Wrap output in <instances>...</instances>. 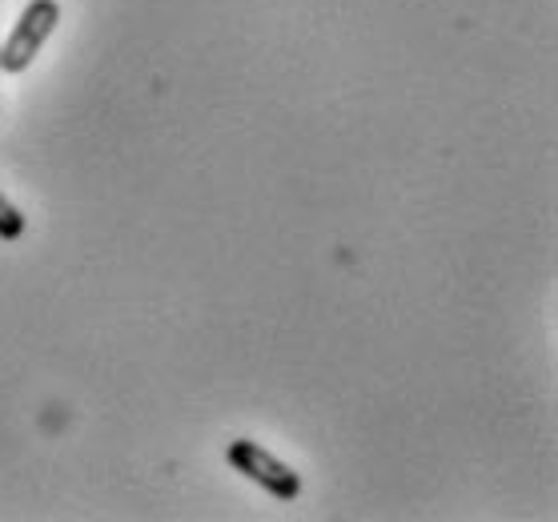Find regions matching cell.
<instances>
[{
	"label": "cell",
	"instance_id": "1",
	"mask_svg": "<svg viewBox=\"0 0 558 522\" xmlns=\"http://www.w3.org/2000/svg\"><path fill=\"white\" fill-rule=\"evenodd\" d=\"M57 25H61V4L57 0H33L25 13H21L16 28L9 33L4 49H0V69L4 73H25L28 64H33V57L45 49V40L52 37Z\"/></svg>",
	"mask_w": 558,
	"mask_h": 522
},
{
	"label": "cell",
	"instance_id": "2",
	"mask_svg": "<svg viewBox=\"0 0 558 522\" xmlns=\"http://www.w3.org/2000/svg\"><path fill=\"white\" fill-rule=\"evenodd\" d=\"M226 454H229V466H233V471L245 474V478H254L262 490H269V495L281 498V502H290V498L302 495V478H298V471L286 466L278 454H269L266 446H257L254 438L229 442Z\"/></svg>",
	"mask_w": 558,
	"mask_h": 522
},
{
	"label": "cell",
	"instance_id": "3",
	"mask_svg": "<svg viewBox=\"0 0 558 522\" xmlns=\"http://www.w3.org/2000/svg\"><path fill=\"white\" fill-rule=\"evenodd\" d=\"M21 233H25V217H21V209H16L4 193H0V238H4V242H16Z\"/></svg>",
	"mask_w": 558,
	"mask_h": 522
}]
</instances>
